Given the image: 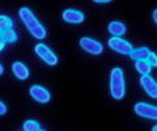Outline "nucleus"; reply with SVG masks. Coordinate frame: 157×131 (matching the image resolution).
I'll return each mask as SVG.
<instances>
[{
  "label": "nucleus",
  "mask_w": 157,
  "mask_h": 131,
  "mask_svg": "<svg viewBox=\"0 0 157 131\" xmlns=\"http://www.w3.org/2000/svg\"><path fill=\"white\" fill-rule=\"evenodd\" d=\"M29 94L33 100H36L39 104H47L51 98L50 92L41 85H32L30 89H29Z\"/></svg>",
  "instance_id": "0eeeda50"
},
{
  "label": "nucleus",
  "mask_w": 157,
  "mask_h": 131,
  "mask_svg": "<svg viewBox=\"0 0 157 131\" xmlns=\"http://www.w3.org/2000/svg\"><path fill=\"white\" fill-rule=\"evenodd\" d=\"M80 47L84 51L89 52L92 55H100L104 51V46L101 45V42H98L93 38L89 37H82L80 40Z\"/></svg>",
  "instance_id": "423d86ee"
},
{
  "label": "nucleus",
  "mask_w": 157,
  "mask_h": 131,
  "mask_svg": "<svg viewBox=\"0 0 157 131\" xmlns=\"http://www.w3.org/2000/svg\"><path fill=\"white\" fill-rule=\"evenodd\" d=\"M147 62L151 64V67H156V64H157V58H156L155 52H149L148 58H147Z\"/></svg>",
  "instance_id": "f3484780"
},
{
  "label": "nucleus",
  "mask_w": 157,
  "mask_h": 131,
  "mask_svg": "<svg viewBox=\"0 0 157 131\" xmlns=\"http://www.w3.org/2000/svg\"><path fill=\"white\" fill-rule=\"evenodd\" d=\"M7 105L6 104H4L3 102V101H0V115H4V114H6L7 113Z\"/></svg>",
  "instance_id": "a211bd4d"
},
{
  "label": "nucleus",
  "mask_w": 157,
  "mask_h": 131,
  "mask_svg": "<svg viewBox=\"0 0 157 131\" xmlns=\"http://www.w3.org/2000/svg\"><path fill=\"white\" fill-rule=\"evenodd\" d=\"M63 20L68 24H73V25H77V24H81L84 21V13L80 11H76V9H66L64 12L62 13Z\"/></svg>",
  "instance_id": "1a4fd4ad"
},
{
  "label": "nucleus",
  "mask_w": 157,
  "mask_h": 131,
  "mask_svg": "<svg viewBox=\"0 0 157 131\" xmlns=\"http://www.w3.org/2000/svg\"><path fill=\"white\" fill-rule=\"evenodd\" d=\"M3 41L4 42H16L17 41V34L16 32L12 30V29H7V30L3 32Z\"/></svg>",
  "instance_id": "2eb2a0df"
},
{
  "label": "nucleus",
  "mask_w": 157,
  "mask_h": 131,
  "mask_svg": "<svg viewBox=\"0 0 157 131\" xmlns=\"http://www.w3.org/2000/svg\"><path fill=\"white\" fill-rule=\"evenodd\" d=\"M110 94L114 100H122L126 94V83L123 70L119 67L111 70L110 74Z\"/></svg>",
  "instance_id": "f03ea898"
},
{
  "label": "nucleus",
  "mask_w": 157,
  "mask_h": 131,
  "mask_svg": "<svg viewBox=\"0 0 157 131\" xmlns=\"http://www.w3.org/2000/svg\"><path fill=\"white\" fill-rule=\"evenodd\" d=\"M149 48L147 47H139V48H135L130 52V56L134 60H147V58L149 55Z\"/></svg>",
  "instance_id": "f8f14e48"
},
{
  "label": "nucleus",
  "mask_w": 157,
  "mask_h": 131,
  "mask_svg": "<svg viewBox=\"0 0 157 131\" xmlns=\"http://www.w3.org/2000/svg\"><path fill=\"white\" fill-rule=\"evenodd\" d=\"M153 20L155 22H157V11H153Z\"/></svg>",
  "instance_id": "412c9836"
},
{
  "label": "nucleus",
  "mask_w": 157,
  "mask_h": 131,
  "mask_svg": "<svg viewBox=\"0 0 157 131\" xmlns=\"http://www.w3.org/2000/svg\"><path fill=\"white\" fill-rule=\"evenodd\" d=\"M3 32H4V30H2V29H0V38H2V36H3Z\"/></svg>",
  "instance_id": "b1692460"
},
{
  "label": "nucleus",
  "mask_w": 157,
  "mask_h": 131,
  "mask_svg": "<svg viewBox=\"0 0 157 131\" xmlns=\"http://www.w3.org/2000/svg\"><path fill=\"white\" fill-rule=\"evenodd\" d=\"M22 129H24V131H38V130H41V125H39L37 121L29 119V121L24 122Z\"/></svg>",
  "instance_id": "4468645a"
},
{
  "label": "nucleus",
  "mask_w": 157,
  "mask_h": 131,
  "mask_svg": "<svg viewBox=\"0 0 157 131\" xmlns=\"http://www.w3.org/2000/svg\"><path fill=\"white\" fill-rule=\"evenodd\" d=\"M107 45H109L111 50L119 52V54H124V55H130V52L134 50L131 43L121 37H111L109 42H107Z\"/></svg>",
  "instance_id": "20e7f679"
},
{
  "label": "nucleus",
  "mask_w": 157,
  "mask_h": 131,
  "mask_svg": "<svg viewBox=\"0 0 157 131\" xmlns=\"http://www.w3.org/2000/svg\"><path fill=\"white\" fill-rule=\"evenodd\" d=\"M38 131H42V130H38Z\"/></svg>",
  "instance_id": "393cba45"
},
{
  "label": "nucleus",
  "mask_w": 157,
  "mask_h": 131,
  "mask_svg": "<svg viewBox=\"0 0 157 131\" xmlns=\"http://www.w3.org/2000/svg\"><path fill=\"white\" fill-rule=\"evenodd\" d=\"M107 30H109L110 34H113V37H122L126 33L127 28L121 21H111L107 26Z\"/></svg>",
  "instance_id": "9b49d317"
},
{
  "label": "nucleus",
  "mask_w": 157,
  "mask_h": 131,
  "mask_svg": "<svg viewBox=\"0 0 157 131\" xmlns=\"http://www.w3.org/2000/svg\"><path fill=\"white\" fill-rule=\"evenodd\" d=\"M3 72H4V68H3V66H2V64H0V76H2V75H3Z\"/></svg>",
  "instance_id": "4be33fe9"
},
{
  "label": "nucleus",
  "mask_w": 157,
  "mask_h": 131,
  "mask_svg": "<svg viewBox=\"0 0 157 131\" xmlns=\"http://www.w3.org/2000/svg\"><path fill=\"white\" fill-rule=\"evenodd\" d=\"M12 72L18 80L29 79V68L22 62H14L12 64Z\"/></svg>",
  "instance_id": "9d476101"
},
{
  "label": "nucleus",
  "mask_w": 157,
  "mask_h": 131,
  "mask_svg": "<svg viewBox=\"0 0 157 131\" xmlns=\"http://www.w3.org/2000/svg\"><path fill=\"white\" fill-rule=\"evenodd\" d=\"M4 46H6V42H4L2 38H0V51H2L3 48H4Z\"/></svg>",
  "instance_id": "aec40b11"
},
{
  "label": "nucleus",
  "mask_w": 157,
  "mask_h": 131,
  "mask_svg": "<svg viewBox=\"0 0 157 131\" xmlns=\"http://www.w3.org/2000/svg\"><path fill=\"white\" fill-rule=\"evenodd\" d=\"M135 68L140 75H149L152 67L147 60H135Z\"/></svg>",
  "instance_id": "ddd939ff"
},
{
  "label": "nucleus",
  "mask_w": 157,
  "mask_h": 131,
  "mask_svg": "<svg viewBox=\"0 0 157 131\" xmlns=\"http://www.w3.org/2000/svg\"><path fill=\"white\" fill-rule=\"evenodd\" d=\"M152 131H157V126H153V127H152Z\"/></svg>",
  "instance_id": "5701e85b"
},
{
  "label": "nucleus",
  "mask_w": 157,
  "mask_h": 131,
  "mask_svg": "<svg viewBox=\"0 0 157 131\" xmlns=\"http://www.w3.org/2000/svg\"><path fill=\"white\" fill-rule=\"evenodd\" d=\"M140 84L145 91V93L152 98H157V83L151 75H141Z\"/></svg>",
  "instance_id": "6e6552de"
},
{
  "label": "nucleus",
  "mask_w": 157,
  "mask_h": 131,
  "mask_svg": "<svg viewBox=\"0 0 157 131\" xmlns=\"http://www.w3.org/2000/svg\"><path fill=\"white\" fill-rule=\"evenodd\" d=\"M18 16L20 20L22 21V24L26 26V29L29 30V33L37 40H43L46 37V29L42 25L41 22L37 20V17L33 14V12L26 7L20 8L18 11Z\"/></svg>",
  "instance_id": "f257e3e1"
},
{
  "label": "nucleus",
  "mask_w": 157,
  "mask_h": 131,
  "mask_svg": "<svg viewBox=\"0 0 157 131\" xmlns=\"http://www.w3.org/2000/svg\"><path fill=\"white\" fill-rule=\"evenodd\" d=\"M13 22L8 16H4V14H0V29L2 30H7V29H12Z\"/></svg>",
  "instance_id": "dca6fc26"
},
{
  "label": "nucleus",
  "mask_w": 157,
  "mask_h": 131,
  "mask_svg": "<svg viewBox=\"0 0 157 131\" xmlns=\"http://www.w3.org/2000/svg\"><path fill=\"white\" fill-rule=\"evenodd\" d=\"M134 111L141 118H147V119L157 118V108L147 102H136L134 106Z\"/></svg>",
  "instance_id": "39448f33"
},
{
  "label": "nucleus",
  "mask_w": 157,
  "mask_h": 131,
  "mask_svg": "<svg viewBox=\"0 0 157 131\" xmlns=\"http://www.w3.org/2000/svg\"><path fill=\"white\" fill-rule=\"evenodd\" d=\"M34 51H36V54L41 58L47 66L58 64V56L55 55V52H54L50 47H47L45 45V43H38V45H36Z\"/></svg>",
  "instance_id": "7ed1b4c3"
},
{
  "label": "nucleus",
  "mask_w": 157,
  "mask_h": 131,
  "mask_svg": "<svg viewBox=\"0 0 157 131\" xmlns=\"http://www.w3.org/2000/svg\"><path fill=\"white\" fill-rule=\"evenodd\" d=\"M93 2L97 4H106V3H110L111 0H93Z\"/></svg>",
  "instance_id": "6ab92c4d"
}]
</instances>
